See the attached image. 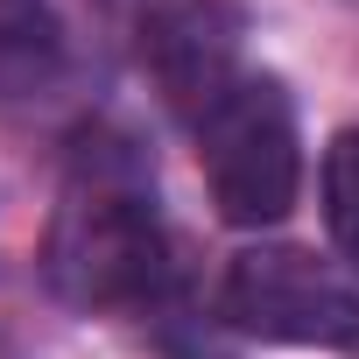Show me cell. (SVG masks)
<instances>
[{
	"mask_svg": "<svg viewBox=\"0 0 359 359\" xmlns=\"http://www.w3.org/2000/svg\"><path fill=\"white\" fill-rule=\"evenodd\" d=\"M324 219H331L338 254L359 268V127L331 134L324 148Z\"/></svg>",
	"mask_w": 359,
	"mask_h": 359,
	"instance_id": "6",
	"label": "cell"
},
{
	"mask_svg": "<svg viewBox=\"0 0 359 359\" xmlns=\"http://www.w3.org/2000/svg\"><path fill=\"white\" fill-rule=\"evenodd\" d=\"M64 57V29L50 0H0V99L36 92Z\"/></svg>",
	"mask_w": 359,
	"mask_h": 359,
	"instance_id": "5",
	"label": "cell"
},
{
	"mask_svg": "<svg viewBox=\"0 0 359 359\" xmlns=\"http://www.w3.org/2000/svg\"><path fill=\"white\" fill-rule=\"evenodd\" d=\"M219 310L233 331L268 345H352L359 338V289L303 247H247L226 268Z\"/></svg>",
	"mask_w": 359,
	"mask_h": 359,
	"instance_id": "3",
	"label": "cell"
},
{
	"mask_svg": "<svg viewBox=\"0 0 359 359\" xmlns=\"http://www.w3.org/2000/svg\"><path fill=\"white\" fill-rule=\"evenodd\" d=\"M198 169L212 184V205L233 226H275L303 184L289 85L268 71H240L226 85V99L198 120Z\"/></svg>",
	"mask_w": 359,
	"mask_h": 359,
	"instance_id": "2",
	"label": "cell"
},
{
	"mask_svg": "<svg viewBox=\"0 0 359 359\" xmlns=\"http://www.w3.org/2000/svg\"><path fill=\"white\" fill-rule=\"evenodd\" d=\"M240 36H247V15L233 0H162L141 22V64L191 127L240 78Z\"/></svg>",
	"mask_w": 359,
	"mask_h": 359,
	"instance_id": "4",
	"label": "cell"
},
{
	"mask_svg": "<svg viewBox=\"0 0 359 359\" xmlns=\"http://www.w3.org/2000/svg\"><path fill=\"white\" fill-rule=\"evenodd\" d=\"M43 275L78 310L141 303L162 282V212L141 155L120 134H85L50 219Z\"/></svg>",
	"mask_w": 359,
	"mask_h": 359,
	"instance_id": "1",
	"label": "cell"
}]
</instances>
